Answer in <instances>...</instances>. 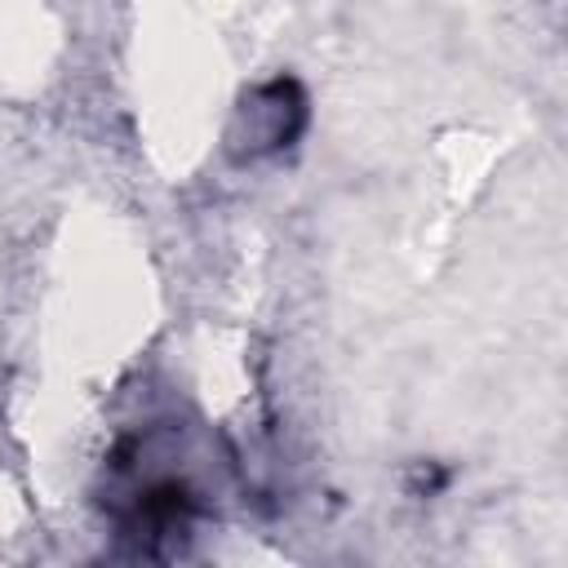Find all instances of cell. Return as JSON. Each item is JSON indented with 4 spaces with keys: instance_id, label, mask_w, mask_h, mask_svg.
I'll return each mask as SVG.
<instances>
[{
    "instance_id": "cell-1",
    "label": "cell",
    "mask_w": 568,
    "mask_h": 568,
    "mask_svg": "<svg viewBox=\"0 0 568 568\" xmlns=\"http://www.w3.org/2000/svg\"><path fill=\"white\" fill-rule=\"evenodd\" d=\"M240 115L248 129V155H266V151H280L297 138V129L306 120V102H302L293 80H271L244 102Z\"/></svg>"
}]
</instances>
